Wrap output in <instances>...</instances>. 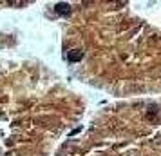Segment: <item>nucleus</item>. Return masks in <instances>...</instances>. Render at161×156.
<instances>
[{"instance_id": "1", "label": "nucleus", "mask_w": 161, "mask_h": 156, "mask_svg": "<svg viewBox=\"0 0 161 156\" xmlns=\"http://www.w3.org/2000/svg\"><path fill=\"white\" fill-rule=\"evenodd\" d=\"M67 58L71 62H80L82 58H83V51H78V49H73V51H69Z\"/></svg>"}, {"instance_id": "2", "label": "nucleus", "mask_w": 161, "mask_h": 156, "mask_svg": "<svg viewBox=\"0 0 161 156\" xmlns=\"http://www.w3.org/2000/svg\"><path fill=\"white\" fill-rule=\"evenodd\" d=\"M56 13L58 15H69L71 13V6L69 4H65V2H62V4H56Z\"/></svg>"}]
</instances>
